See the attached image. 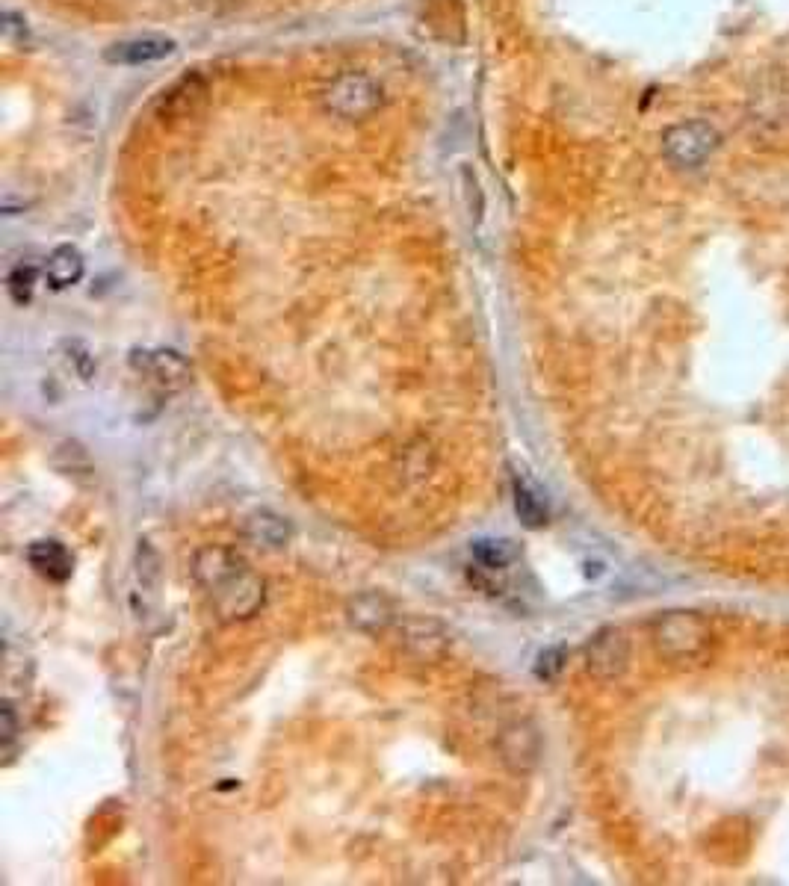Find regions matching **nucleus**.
<instances>
[{"label":"nucleus","instance_id":"obj_11","mask_svg":"<svg viewBox=\"0 0 789 886\" xmlns=\"http://www.w3.org/2000/svg\"><path fill=\"white\" fill-rule=\"evenodd\" d=\"M175 54V42L166 36H133L110 45L104 51V60L113 65H148L166 60Z\"/></svg>","mask_w":789,"mask_h":886},{"label":"nucleus","instance_id":"obj_20","mask_svg":"<svg viewBox=\"0 0 789 886\" xmlns=\"http://www.w3.org/2000/svg\"><path fill=\"white\" fill-rule=\"evenodd\" d=\"M565 662H568V650H565L562 644L547 647V650H541L538 659H535V677L544 680V683H553V680L565 671Z\"/></svg>","mask_w":789,"mask_h":886},{"label":"nucleus","instance_id":"obj_4","mask_svg":"<svg viewBox=\"0 0 789 886\" xmlns=\"http://www.w3.org/2000/svg\"><path fill=\"white\" fill-rule=\"evenodd\" d=\"M719 145V133L710 122H680L662 133V151L665 157L680 169L701 166Z\"/></svg>","mask_w":789,"mask_h":886},{"label":"nucleus","instance_id":"obj_21","mask_svg":"<svg viewBox=\"0 0 789 886\" xmlns=\"http://www.w3.org/2000/svg\"><path fill=\"white\" fill-rule=\"evenodd\" d=\"M461 192H464V204H467V216L473 222L482 219V210H485V195H482V187H479V178L470 166H461Z\"/></svg>","mask_w":789,"mask_h":886},{"label":"nucleus","instance_id":"obj_3","mask_svg":"<svg viewBox=\"0 0 789 886\" xmlns=\"http://www.w3.org/2000/svg\"><path fill=\"white\" fill-rule=\"evenodd\" d=\"M323 104L331 116L346 119V122H361L370 119L382 107V86L361 71H346L323 92Z\"/></svg>","mask_w":789,"mask_h":886},{"label":"nucleus","instance_id":"obj_5","mask_svg":"<svg viewBox=\"0 0 789 886\" xmlns=\"http://www.w3.org/2000/svg\"><path fill=\"white\" fill-rule=\"evenodd\" d=\"M541 733L532 721H512L506 724L500 733H497V754H500V762L506 771L518 774V777H526L538 768L541 762Z\"/></svg>","mask_w":789,"mask_h":886},{"label":"nucleus","instance_id":"obj_7","mask_svg":"<svg viewBox=\"0 0 789 886\" xmlns=\"http://www.w3.org/2000/svg\"><path fill=\"white\" fill-rule=\"evenodd\" d=\"M346 621L364 635H385L391 633L399 621L394 600L382 591H364L349 600L346 606Z\"/></svg>","mask_w":789,"mask_h":886},{"label":"nucleus","instance_id":"obj_15","mask_svg":"<svg viewBox=\"0 0 789 886\" xmlns=\"http://www.w3.org/2000/svg\"><path fill=\"white\" fill-rule=\"evenodd\" d=\"M83 269H86V260L77 246H57L54 252L48 254L45 260V278L54 290H66V287H74L80 278H83Z\"/></svg>","mask_w":789,"mask_h":886},{"label":"nucleus","instance_id":"obj_16","mask_svg":"<svg viewBox=\"0 0 789 886\" xmlns=\"http://www.w3.org/2000/svg\"><path fill=\"white\" fill-rule=\"evenodd\" d=\"M473 559L485 570H506L521 559V547L512 538H482L473 544Z\"/></svg>","mask_w":789,"mask_h":886},{"label":"nucleus","instance_id":"obj_17","mask_svg":"<svg viewBox=\"0 0 789 886\" xmlns=\"http://www.w3.org/2000/svg\"><path fill=\"white\" fill-rule=\"evenodd\" d=\"M432 27L450 39V42H464V6L461 0H435L429 12Z\"/></svg>","mask_w":789,"mask_h":886},{"label":"nucleus","instance_id":"obj_10","mask_svg":"<svg viewBox=\"0 0 789 886\" xmlns=\"http://www.w3.org/2000/svg\"><path fill=\"white\" fill-rule=\"evenodd\" d=\"M207 98V80L201 74H187L181 77L172 89H166L157 101V113L163 122H178L190 119Z\"/></svg>","mask_w":789,"mask_h":886},{"label":"nucleus","instance_id":"obj_6","mask_svg":"<svg viewBox=\"0 0 789 886\" xmlns=\"http://www.w3.org/2000/svg\"><path fill=\"white\" fill-rule=\"evenodd\" d=\"M630 665V641L624 630L603 627L600 633L586 644V671L594 680H615Z\"/></svg>","mask_w":789,"mask_h":886},{"label":"nucleus","instance_id":"obj_14","mask_svg":"<svg viewBox=\"0 0 789 886\" xmlns=\"http://www.w3.org/2000/svg\"><path fill=\"white\" fill-rule=\"evenodd\" d=\"M512 494H515V511H518V517H521V523H524L526 529H541V526H547V517H550L547 500H544L541 488H538L529 476L515 473V479H512Z\"/></svg>","mask_w":789,"mask_h":886},{"label":"nucleus","instance_id":"obj_22","mask_svg":"<svg viewBox=\"0 0 789 886\" xmlns=\"http://www.w3.org/2000/svg\"><path fill=\"white\" fill-rule=\"evenodd\" d=\"M18 736V718H15V709L9 700L0 703V739L3 745H12V739Z\"/></svg>","mask_w":789,"mask_h":886},{"label":"nucleus","instance_id":"obj_19","mask_svg":"<svg viewBox=\"0 0 789 886\" xmlns=\"http://www.w3.org/2000/svg\"><path fill=\"white\" fill-rule=\"evenodd\" d=\"M136 579L145 591H154L160 585V556L148 541H139L136 547Z\"/></svg>","mask_w":789,"mask_h":886},{"label":"nucleus","instance_id":"obj_2","mask_svg":"<svg viewBox=\"0 0 789 886\" xmlns=\"http://www.w3.org/2000/svg\"><path fill=\"white\" fill-rule=\"evenodd\" d=\"M710 624L698 612L674 609L662 612L651 624V641L659 659L665 662H692L710 647Z\"/></svg>","mask_w":789,"mask_h":886},{"label":"nucleus","instance_id":"obj_9","mask_svg":"<svg viewBox=\"0 0 789 886\" xmlns=\"http://www.w3.org/2000/svg\"><path fill=\"white\" fill-rule=\"evenodd\" d=\"M139 355H142V358H136L139 370L145 376H151V381L157 387H163L166 393L184 390L190 384V379H193L190 364L175 349H154V352H139Z\"/></svg>","mask_w":789,"mask_h":886},{"label":"nucleus","instance_id":"obj_8","mask_svg":"<svg viewBox=\"0 0 789 886\" xmlns=\"http://www.w3.org/2000/svg\"><path fill=\"white\" fill-rule=\"evenodd\" d=\"M396 638H399V647L405 653L417 656V659H438L450 644L447 630L432 618H402V621H396Z\"/></svg>","mask_w":789,"mask_h":886},{"label":"nucleus","instance_id":"obj_1","mask_svg":"<svg viewBox=\"0 0 789 886\" xmlns=\"http://www.w3.org/2000/svg\"><path fill=\"white\" fill-rule=\"evenodd\" d=\"M193 579L207 597L216 621L243 624L252 621L266 603V582L237 550L204 544L193 553Z\"/></svg>","mask_w":789,"mask_h":886},{"label":"nucleus","instance_id":"obj_13","mask_svg":"<svg viewBox=\"0 0 789 886\" xmlns=\"http://www.w3.org/2000/svg\"><path fill=\"white\" fill-rule=\"evenodd\" d=\"M27 562L48 582H68L71 573H74V559H71L68 547L63 541H54V538L33 541L27 547Z\"/></svg>","mask_w":789,"mask_h":886},{"label":"nucleus","instance_id":"obj_12","mask_svg":"<svg viewBox=\"0 0 789 886\" xmlns=\"http://www.w3.org/2000/svg\"><path fill=\"white\" fill-rule=\"evenodd\" d=\"M243 538L261 550H284L293 541V526L284 514L258 508L243 520Z\"/></svg>","mask_w":789,"mask_h":886},{"label":"nucleus","instance_id":"obj_18","mask_svg":"<svg viewBox=\"0 0 789 886\" xmlns=\"http://www.w3.org/2000/svg\"><path fill=\"white\" fill-rule=\"evenodd\" d=\"M36 266H30V263H18L12 272H9V278H6V290H9V296H12V302L15 305H27L30 299H33V290H36Z\"/></svg>","mask_w":789,"mask_h":886}]
</instances>
